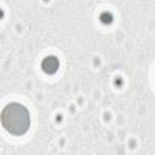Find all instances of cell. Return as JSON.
I'll return each mask as SVG.
<instances>
[{
    "label": "cell",
    "mask_w": 155,
    "mask_h": 155,
    "mask_svg": "<svg viewBox=\"0 0 155 155\" xmlns=\"http://www.w3.org/2000/svg\"><path fill=\"white\" fill-rule=\"evenodd\" d=\"M0 120L2 127L13 136H22L30 127V114L28 109L17 102L8 103L4 107Z\"/></svg>",
    "instance_id": "1"
},
{
    "label": "cell",
    "mask_w": 155,
    "mask_h": 155,
    "mask_svg": "<svg viewBox=\"0 0 155 155\" xmlns=\"http://www.w3.org/2000/svg\"><path fill=\"white\" fill-rule=\"evenodd\" d=\"M58 67H59V62H58V59H57L56 57H53V56L46 57V58L42 61V63H41L42 70H44L45 73H47V74H53V73H56L57 69H58Z\"/></svg>",
    "instance_id": "2"
}]
</instances>
